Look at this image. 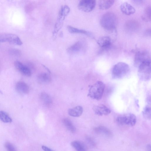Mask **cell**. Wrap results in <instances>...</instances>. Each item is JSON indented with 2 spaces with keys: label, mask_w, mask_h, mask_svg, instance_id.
Wrapping results in <instances>:
<instances>
[{
  "label": "cell",
  "mask_w": 151,
  "mask_h": 151,
  "mask_svg": "<svg viewBox=\"0 0 151 151\" xmlns=\"http://www.w3.org/2000/svg\"><path fill=\"white\" fill-rule=\"evenodd\" d=\"M150 55L146 51H140L137 52L135 55L134 64L135 66L138 67L142 63L150 60Z\"/></svg>",
  "instance_id": "obj_9"
},
{
  "label": "cell",
  "mask_w": 151,
  "mask_h": 151,
  "mask_svg": "<svg viewBox=\"0 0 151 151\" xmlns=\"http://www.w3.org/2000/svg\"><path fill=\"white\" fill-rule=\"evenodd\" d=\"M115 0H99L98 2L99 8L106 10L111 7L114 3Z\"/></svg>",
  "instance_id": "obj_15"
},
{
  "label": "cell",
  "mask_w": 151,
  "mask_h": 151,
  "mask_svg": "<svg viewBox=\"0 0 151 151\" xmlns=\"http://www.w3.org/2000/svg\"><path fill=\"white\" fill-rule=\"evenodd\" d=\"M40 97L43 102L47 106H50L52 104V99L47 93L45 92L42 93L40 94Z\"/></svg>",
  "instance_id": "obj_23"
},
{
  "label": "cell",
  "mask_w": 151,
  "mask_h": 151,
  "mask_svg": "<svg viewBox=\"0 0 151 151\" xmlns=\"http://www.w3.org/2000/svg\"><path fill=\"white\" fill-rule=\"evenodd\" d=\"M128 65L125 63L119 62L114 66L112 71L113 78L121 79L125 76L129 70Z\"/></svg>",
  "instance_id": "obj_3"
},
{
  "label": "cell",
  "mask_w": 151,
  "mask_h": 151,
  "mask_svg": "<svg viewBox=\"0 0 151 151\" xmlns=\"http://www.w3.org/2000/svg\"><path fill=\"white\" fill-rule=\"evenodd\" d=\"M147 149L148 150L150 151L151 150V145L150 144L148 145L147 146Z\"/></svg>",
  "instance_id": "obj_32"
},
{
  "label": "cell",
  "mask_w": 151,
  "mask_h": 151,
  "mask_svg": "<svg viewBox=\"0 0 151 151\" xmlns=\"http://www.w3.org/2000/svg\"><path fill=\"white\" fill-rule=\"evenodd\" d=\"M96 0H80L78 4V9L86 12H91L95 8Z\"/></svg>",
  "instance_id": "obj_8"
},
{
  "label": "cell",
  "mask_w": 151,
  "mask_h": 151,
  "mask_svg": "<svg viewBox=\"0 0 151 151\" xmlns=\"http://www.w3.org/2000/svg\"><path fill=\"white\" fill-rule=\"evenodd\" d=\"M63 123L67 129L70 132L73 133L76 132V127L70 119H64L63 120Z\"/></svg>",
  "instance_id": "obj_20"
},
{
  "label": "cell",
  "mask_w": 151,
  "mask_h": 151,
  "mask_svg": "<svg viewBox=\"0 0 151 151\" xmlns=\"http://www.w3.org/2000/svg\"><path fill=\"white\" fill-rule=\"evenodd\" d=\"M134 2L137 3L139 4L142 2L144 0H132Z\"/></svg>",
  "instance_id": "obj_31"
},
{
  "label": "cell",
  "mask_w": 151,
  "mask_h": 151,
  "mask_svg": "<svg viewBox=\"0 0 151 151\" xmlns=\"http://www.w3.org/2000/svg\"><path fill=\"white\" fill-rule=\"evenodd\" d=\"M138 67V74L140 79L143 81H147L150 79L151 60L142 63Z\"/></svg>",
  "instance_id": "obj_4"
},
{
  "label": "cell",
  "mask_w": 151,
  "mask_h": 151,
  "mask_svg": "<svg viewBox=\"0 0 151 151\" xmlns=\"http://www.w3.org/2000/svg\"><path fill=\"white\" fill-rule=\"evenodd\" d=\"M71 146L78 151H84L86 150L87 147L83 142L78 140H74L71 142Z\"/></svg>",
  "instance_id": "obj_18"
},
{
  "label": "cell",
  "mask_w": 151,
  "mask_h": 151,
  "mask_svg": "<svg viewBox=\"0 0 151 151\" xmlns=\"http://www.w3.org/2000/svg\"><path fill=\"white\" fill-rule=\"evenodd\" d=\"M5 148L8 151H16V148L10 142H6L5 144Z\"/></svg>",
  "instance_id": "obj_29"
},
{
  "label": "cell",
  "mask_w": 151,
  "mask_h": 151,
  "mask_svg": "<svg viewBox=\"0 0 151 151\" xmlns=\"http://www.w3.org/2000/svg\"><path fill=\"white\" fill-rule=\"evenodd\" d=\"M100 24L104 29L109 31L114 30L117 22V18L113 13L108 12L104 14L100 20Z\"/></svg>",
  "instance_id": "obj_1"
},
{
  "label": "cell",
  "mask_w": 151,
  "mask_h": 151,
  "mask_svg": "<svg viewBox=\"0 0 151 151\" xmlns=\"http://www.w3.org/2000/svg\"><path fill=\"white\" fill-rule=\"evenodd\" d=\"M0 119L4 123H11L12 119L8 114L3 111H0Z\"/></svg>",
  "instance_id": "obj_26"
},
{
  "label": "cell",
  "mask_w": 151,
  "mask_h": 151,
  "mask_svg": "<svg viewBox=\"0 0 151 151\" xmlns=\"http://www.w3.org/2000/svg\"><path fill=\"white\" fill-rule=\"evenodd\" d=\"M105 88L104 83L101 81H98L91 87L88 96L93 99L99 100L103 96Z\"/></svg>",
  "instance_id": "obj_2"
},
{
  "label": "cell",
  "mask_w": 151,
  "mask_h": 151,
  "mask_svg": "<svg viewBox=\"0 0 151 151\" xmlns=\"http://www.w3.org/2000/svg\"><path fill=\"white\" fill-rule=\"evenodd\" d=\"M120 9L121 12L127 15L133 14L136 11L135 9L127 2H124L120 6Z\"/></svg>",
  "instance_id": "obj_13"
},
{
  "label": "cell",
  "mask_w": 151,
  "mask_h": 151,
  "mask_svg": "<svg viewBox=\"0 0 151 151\" xmlns=\"http://www.w3.org/2000/svg\"><path fill=\"white\" fill-rule=\"evenodd\" d=\"M144 116L146 118L150 119L151 118V108L150 106H147L143 111Z\"/></svg>",
  "instance_id": "obj_27"
},
{
  "label": "cell",
  "mask_w": 151,
  "mask_h": 151,
  "mask_svg": "<svg viewBox=\"0 0 151 151\" xmlns=\"http://www.w3.org/2000/svg\"><path fill=\"white\" fill-rule=\"evenodd\" d=\"M95 131L99 134L107 137L111 136L112 133L109 130L103 126H99L94 129Z\"/></svg>",
  "instance_id": "obj_19"
},
{
  "label": "cell",
  "mask_w": 151,
  "mask_h": 151,
  "mask_svg": "<svg viewBox=\"0 0 151 151\" xmlns=\"http://www.w3.org/2000/svg\"><path fill=\"white\" fill-rule=\"evenodd\" d=\"M70 12V9L68 6L65 5L61 7L59 12L57 21L55 24L54 28L55 33L58 31L61 28L65 17L69 14Z\"/></svg>",
  "instance_id": "obj_6"
},
{
  "label": "cell",
  "mask_w": 151,
  "mask_h": 151,
  "mask_svg": "<svg viewBox=\"0 0 151 151\" xmlns=\"http://www.w3.org/2000/svg\"><path fill=\"white\" fill-rule=\"evenodd\" d=\"M126 26L129 29L133 30L137 29L139 26V23L137 21L133 19L127 21L126 24Z\"/></svg>",
  "instance_id": "obj_25"
},
{
  "label": "cell",
  "mask_w": 151,
  "mask_h": 151,
  "mask_svg": "<svg viewBox=\"0 0 151 151\" xmlns=\"http://www.w3.org/2000/svg\"><path fill=\"white\" fill-rule=\"evenodd\" d=\"M67 29L68 31L72 33H79L87 35H90L89 33L84 30L79 29L70 26H68Z\"/></svg>",
  "instance_id": "obj_24"
},
{
  "label": "cell",
  "mask_w": 151,
  "mask_h": 151,
  "mask_svg": "<svg viewBox=\"0 0 151 151\" xmlns=\"http://www.w3.org/2000/svg\"><path fill=\"white\" fill-rule=\"evenodd\" d=\"M151 7L149 6L145 9L141 17L142 19L145 22H149L151 21Z\"/></svg>",
  "instance_id": "obj_22"
},
{
  "label": "cell",
  "mask_w": 151,
  "mask_h": 151,
  "mask_svg": "<svg viewBox=\"0 0 151 151\" xmlns=\"http://www.w3.org/2000/svg\"><path fill=\"white\" fill-rule=\"evenodd\" d=\"M16 89L17 91L22 94L28 93L29 91L28 85L25 82L19 81L17 82L16 85Z\"/></svg>",
  "instance_id": "obj_14"
},
{
  "label": "cell",
  "mask_w": 151,
  "mask_h": 151,
  "mask_svg": "<svg viewBox=\"0 0 151 151\" xmlns=\"http://www.w3.org/2000/svg\"><path fill=\"white\" fill-rule=\"evenodd\" d=\"M38 81L41 83H46L50 82L51 81L50 76L47 73H41L37 76Z\"/></svg>",
  "instance_id": "obj_21"
},
{
  "label": "cell",
  "mask_w": 151,
  "mask_h": 151,
  "mask_svg": "<svg viewBox=\"0 0 151 151\" xmlns=\"http://www.w3.org/2000/svg\"><path fill=\"white\" fill-rule=\"evenodd\" d=\"M83 111V107L78 106L69 109L68 110V114L71 116L78 117L82 115Z\"/></svg>",
  "instance_id": "obj_16"
},
{
  "label": "cell",
  "mask_w": 151,
  "mask_h": 151,
  "mask_svg": "<svg viewBox=\"0 0 151 151\" xmlns=\"http://www.w3.org/2000/svg\"><path fill=\"white\" fill-rule=\"evenodd\" d=\"M97 43L101 48L106 49L109 48L111 45V40L109 36L101 37L98 39Z\"/></svg>",
  "instance_id": "obj_12"
},
{
  "label": "cell",
  "mask_w": 151,
  "mask_h": 151,
  "mask_svg": "<svg viewBox=\"0 0 151 151\" xmlns=\"http://www.w3.org/2000/svg\"><path fill=\"white\" fill-rule=\"evenodd\" d=\"M137 121L135 115L132 113H127L117 116L116 121L118 124L129 127L134 126Z\"/></svg>",
  "instance_id": "obj_5"
},
{
  "label": "cell",
  "mask_w": 151,
  "mask_h": 151,
  "mask_svg": "<svg viewBox=\"0 0 151 151\" xmlns=\"http://www.w3.org/2000/svg\"><path fill=\"white\" fill-rule=\"evenodd\" d=\"M7 42L18 45H21L22 42L20 38L16 35L11 33L0 34V43Z\"/></svg>",
  "instance_id": "obj_7"
},
{
  "label": "cell",
  "mask_w": 151,
  "mask_h": 151,
  "mask_svg": "<svg viewBox=\"0 0 151 151\" xmlns=\"http://www.w3.org/2000/svg\"><path fill=\"white\" fill-rule=\"evenodd\" d=\"M14 65L16 69L24 76L27 77L31 76V72L29 68L20 61H15L14 63Z\"/></svg>",
  "instance_id": "obj_11"
},
{
  "label": "cell",
  "mask_w": 151,
  "mask_h": 151,
  "mask_svg": "<svg viewBox=\"0 0 151 151\" xmlns=\"http://www.w3.org/2000/svg\"><path fill=\"white\" fill-rule=\"evenodd\" d=\"M83 45L80 41H78L67 49V52L71 54L77 53L81 50Z\"/></svg>",
  "instance_id": "obj_17"
},
{
  "label": "cell",
  "mask_w": 151,
  "mask_h": 151,
  "mask_svg": "<svg viewBox=\"0 0 151 151\" xmlns=\"http://www.w3.org/2000/svg\"><path fill=\"white\" fill-rule=\"evenodd\" d=\"M93 110L96 115L102 116L109 114L111 110L106 106L103 104H99L93 106Z\"/></svg>",
  "instance_id": "obj_10"
},
{
  "label": "cell",
  "mask_w": 151,
  "mask_h": 151,
  "mask_svg": "<svg viewBox=\"0 0 151 151\" xmlns=\"http://www.w3.org/2000/svg\"><path fill=\"white\" fill-rule=\"evenodd\" d=\"M9 53L11 55L17 56H20L21 52L20 50L15 48H12L9 50Z\"/></svg>",
  "instance_id": "obj_28"
},
{
  "label": "cell",
  "mask_w": 151,
  "mask_h": 151,
  "mask_svg": "<svg viewBox=\"0 0 151 151\" xmlns=\"http://www.w3.org/2000/svg\"><path fill=\"white\" fill-rule=\"evenodd\" d=\"M42 148L43 150L45 151H51L52 150L50 148L44 145H42Z\"/></svg>",
  "instance_id": "obj_30"
}]
</instances>
